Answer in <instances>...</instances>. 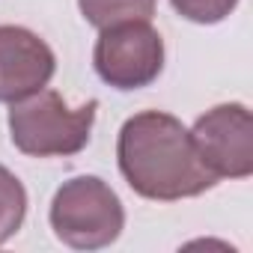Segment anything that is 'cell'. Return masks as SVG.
Masks as SVG:
<instances>
[{"mask_svg":"<svg viewBox=\"0 0 253 253\" xmlns=\"http://www.w3.org/2000/svg\"><path fill=\"white\" fill-rule=\"evenodd\" d=\"M119 173L146 200L176 203L211 191L214 179L191 140V131L164 110H143L125 119L116 140Z\"/></svg>","mask_w":253,"mask_h":253,"instance_id":"6da1fadb","label":"cell"},{"mask_svg":"<svg viewBox=\"0 0 253 253\" xmlns=\"http://www.w3.org/2000/svg\"><path fill=\"white\" fill-rule=\"evenodd\" d=\"M98 101L89 98L81 107L54 89H39L21 101H12L9 110V137L18 152L30 158H66L78 155L92 134Z\"/></svg>","mask_w":253,"mask_h":253,"instance_id":"7a4b0ae2","label":"cell"},{"mask_svg":"<svg viewBox=\"0 0 253 253\" xmlns=\"http://www.w3.org/2000/svg\"><path fill=\"white\" fill-rule=\"evenodd\" d=\"M51 229L75 250H101L113 244L125 226V209L116 191L98 176H75L63 182L51 200Z\"/></svg>","mask_w":253,"mask_h":253,"instance_id":"3957f363","label":"cell"},{"mask_svg":"<svg viewBox=\"0 0 253 253\" xmlns=\"http://www.w3.org/2000/svg\"><path fill=\"white\" fill-rule=\"evenodd\" d=\"M92 66L113 89H143L164 69V39L149 21H122L98 33Z\"/></svg>","mask_w":253,"mask_h":253,"instance_id":"277c9868","label":"cell"},{"mask_svg":"<svg viewBox=\"0 0 253 253\" xmlns=\"http://www.w3.org/2000/svg\"><path fill=\"white\" fill-rule=\"evenodd\" d=\"M194 149L214 179H247L253 173V116L229 101L206 110L191 128Z\"/></svg>","mask_w":253,"mask_h":253,"instance_id":"5b68a950","label":"cell"},{"mask_svg":"<svg viewBox=\"0 0 253 253\" xmlns=\"http://www.w3.org/2000/svg\"><path fill=\"white\" fill-rule=\"evenodd\" d=\"M57 57L45 39L18 24H0V101H21L45 89L54 78Z\"/></svg>","mask_w":253,"mask_h":253,"instance_id":"8992f818","label":"cell"},{"mask_svg":"<svg viewBox=\"0 0 253 253\" xmlns=\"http://www.w3.org/2000/svg\"><path fill=\"white\" fill-rule=\"evenodd\" d=\"M86 24L104 30L122 21H149L155 15V0H78Z\"/></svg>","mask_w":253,"mask_h":253,"instance_id":"52a82bcc","label":"cell"},{"mask_svg":"<svg viewBox=\"0 0 253 253\" xmlns=\"http://www.w3.org/2000/svg\"><path fill=\"white\" fill-rule=\"evenodd\" d=\"M27 191L12 170L0 164V244H6L24 223Z\"/></svg>","mask_w":253,"mask_h":253,"instance_id":"ba28073f","label":"cell"},{"mask_svg":"<svg viewBox=\"0 0 253 253\" xmlns=\"http://www.w3.org/2000/svg\"><path fill=\"white\" fill-rule=\"evenodd\" d=\"M173 9L194 24H220L232 15L238 0H170Z\"/></svg>","mask_w":253,"mask_h":253,"instance_id":"9c48e42d","label":"cell"}]
</instances>
